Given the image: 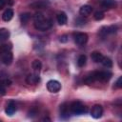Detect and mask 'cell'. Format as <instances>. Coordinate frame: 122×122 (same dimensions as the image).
Masks as SVG:
<instances>
[{
    "mask_svg": "<svg viewBox=\"0 0 122 122\" xmlns=\"http://www.w3.org/2000/svg\"><path fill=\"white\" fill-rule=\"evenodd\" d=\"M33 25L36 30L44 31L51 27V21L42 12H36L33 15Z\"/></svg>",
    "mask_w": 122,
    "mask_h": 122,
    "instance_id": "obj_1",
    "label": "cell"
},
{
    "mask_svg": "<svg viewBox=\"0 0 122 122\" xmlns=\"http://www.w3.org/2000/svg\"><path fill=\"white\" fill-rule=\"evenodd\" d=\"M70 111L74 114H82L87 112V107L80 101H74L70 105Z\"/></svg>",
    "mask_w": 122,
    "mask_h": 122,
    "instance_id": "obj_2",
    "label": "cell"
},
{
    "mask_svg": "<svg viewBox=\"0 0 122 122\" xmlns=\"http://www.w3.org/2000/svg\"><path fill=\"white\" fill-rule=\"evenodd\" d=\"M93 77L96 80L99 81H108L111 79V77L112 76V73L107 71H92Z\"/></svg>",
    "mask_w": 122,
    "mask_h": 122,
    "instance_id": "obj_3",
    "label": "cell"
},
{
    "mask_svg": "<svg viewBox=\"0 0 122 122\" xmlns=\"http://www.w3.org/2000/svg\"><path fill=\"white\" fill-rule=\"evenodd\" d=\"M73 39L77 45H85L88 41V34L85 32H74Z\"/></svg>",
    "mask_w": 122,
    "mask_h": 122,
    "instance_id": "obj_4",
    "label": "cell"
},
{
    "mask_svg": "<svg viewBox=\"0 0 122 122\" xmlns=\"http://www.w3.org/2000/svg\"><path fill=\"white\" fill-rule=\"evenodd\" d=\"M47 89L50 92H58L61 90V84L57 80H50L47 83Z\"/></svg>",
    "mask_w": 122,
    "mask_h": 122,
    "instance_id": "obj_5",
    "label": "cell"
},
{
    "mask_svg": "<svg viewBox=\"0 0 122 122\" xmlns=\"http://www.w3.org/2000/svg\"><path fill=\"white\" fill-rule=\"evenodd\" d=\"M91 114H92V116L93 118H95V119L100 118V117L102 116V114H103V108H102V106L99 105V104L94 105V106L92 107V109Z\"/></svg>",
    "mask_w": 122,
    "mask_h": 122,
    "instance_id": "obj_6",
    "label": "cell"
},
{
    "mask_svg": "<svg viewBox=\"0 0 122 122\" xmlns=\"http://www.w3.org/2000/svg\"><path fill=\"white\" fill-rule=\"evenodd\" d=\"M0 56H1L2 62H3L5 65L9 66V65H10V64L12 63V60H13V54H12L11 51H7V52H4V53L1 54Z\"/></svg>",
    "mask_w": 122,
    "mask_h": 122,
    "instance_id": "obj_7",
    "label": "cell"
},
{
    "mask_svg": "<svg viewBox=\"0 0 122 122\" xmlns=\"http://www.w3.org/2000/svg\"><path fill=\"white\" fill-rule=\"evenodd\" d=\"M40 81V77L38 73H30L26 77V82L30 85H35Z\"/></svg>",
    "mask_w": 122,
    "mask_h": 122,
    "instance_id": "obj_8",
    "label": "cell"
},
{
    "mask_svg": "<svg viewBox=\"0 0 122 122\" xmlns=\"http://www.w3.org/2000/svg\"><path fill=\"white\" fill-rule=\"evenodd\" d=\"M11 85V80L5 72H0V86L9 87Z\"/></svg>",
    "mask_w": 122,
    "mask_h": 122,
    "instance_id": "obj_9",
    "label": "cell"
},
{
    "mask_svg": "<svg viewBox=\"0 0 122 122\" xmlns=\"http://www.w3.org/2000/svg\"><path fill=\"white\" fill-rule=\"evenodd\" d=\"M100 5L103 9L108 10V9L114 8L116 6V1L115 0H101Z\"/></svg>",
    "mask_w": 122,
    "mask_h": 122,
    "instance_id": "obj_10",
    "label": "cell"
},
{
    "mask_svg": "<svg viewBox=\"0 0 122 122\" xmlns=\"http://www.w3.org/2000/svg\"><path fill=\"white\" fill-rule=\"evenodd\" d=\"M92 7L90 5H83L80 9H79V13L83 16H88L92 13Z\"/></svg>",
    "mask_w": 122,
    "mask_h": 122,
    "instance_id": "obj_11",
    "label": "cell"
},
{
    "mask_svg": "<svg viewBox=\"0 0 122 122\" xmlns=\"http://www.w3.org/2000/svg\"><path fill=\"white\" fill-rule=\"evenodd\" d=\"M56 20H57V23L59 25H65L68 21V17H67V14L64 12V11H60L57 13L56 15Z\"/></svg>",
    "mask_w": 122,
    "mask_h": 122,
    "instance_id": "obj_12",
    "label": "cell"
},
{
    "mask_svg": "<svg viewBox=\"0 0 122 122\" xmlns=\"http://www.w3.org/2000/svg\"><path fill=\"white\" fill-rule=\"evenodd\" d=\"M16 111V105L13 101H10L9 104L7 105L6 109H5V112L8 115H12Z\"/></svg>",
    "mask_w": 122,
    "mask_h": 122,
    "instance_id": "obj_13",
    "label": "cell"
},
{
    "mask_svg": "<svg viewBox=\"0 0 122 122\" xmlns=\"http://www.w3.org/2000/svg\"><path fill=\"white\" fill-rule=\"evenodd\" d=\"M12 17H13V10H12L11 9H7V10L4 11V13L2 14V19H3L4 21H6V22L11 20Z\"/></svg>",
    "mask_w": 122,
    "mask_h": 122,
    "instance_id": "obj_14",
    "label": "cell"
},
{
    "mask_svg": "<svg viewBox=\"0 0 122 122\" xmlns=\"http://www.w3.org/2000/svg\"><path fill=\"white\" fill-rule=\"evenodd\" d=\"M103 57H104L103 54H102L101 52H99V51H92V54H91L92 60L93 62H95V63H100V62L102 61Z\"/></svg>",
    "mask_w": 122,
    "mask_h": 122,
    "instance_id": "obj_15",
    "label": "cell"
},
{
    "mask_svg": "<svg viewBox=\"0 0 122 122\" xmlns=\"http://www.w3.org/2000/svg\"><path fill=\"white\" fill-rule=\"evenodd\" d=\"M69 105L67 103H63L61 106H60V114L62 117L64 118H67L69 117Z\"/></svg>",
    "mask_w": 122,
    "mask_h": 122,
    "instance_id": "obj_16",
    "label": "cell"
},
{
    "mask_svg": "<svg viewBox=\"0 0 122 122\" xmlns=\"http://www.w3.org/2000/svg\"><path fill=\"white\" fill-rule=\"evenodd\" d=\"M10 37V31L7 29H0V43L7 41Z\"/></svg>",
    "mask_w": 122,
    "mask_h": 122,
    "instance_id": "obj_17",
    "label": "cell"
},
{
    "mask_svg": "<svg viewBox=\"0 0 122 122\" xmlns=\"http://www.w3.org/2000/svg\"><path fill=\"white\" fill-rule=\"evenodd\" d=\"M31 67H32V69H33L34 72L39 74V71H41V69H42V63H41V61H40V60L35 59V60H33V61H32V63H31Z\"/></svg>",
    "mask_w": 122,
    "mask_h": 122,
    "instance_id": "obj_18",
    "label": "cell"
},
{
    "mask_svg": "<svg viewBox=\"0 0 122 122\" xmlns=\"http://www.w3.org/2000/svg\"><path fill=\"white\" fill-rule=\"evenodd\" d=\"M104 67H106V68H112V59L111 58H109V57H103V59H102V61L100 62Z\"/></svg>",
    "mask_w": 122,
    "mask_h": 122,
    "instance_id": "obj_19",
    "label": "cell"
},
{
    "mask_svg": "<svg viewBox=\"0 0 122 122\" xmlns=\"http://www.w3.org/2000/svg\"><path fill=\"white\" fill-rule=\"evenodd\" d=\"M11 51V45L10 44H2L0 45V55L3 54L4 52Z\"/></svg>",
    "mask_w": 122,
    "mask_h": 122,
    "instance_id": "obj_20",
    "label": "cell"
},
{
    "mask_svg": "<svg viewBox=\"0 0 122 122\" xmlns=\"http://www.w3.org/2000/svg\"><path fill=\"white\" fill-rule=\"evenodd\" d=\"M86 61H87L86 55H84V54L79 55V57L77 59V65H78V67H84L86 65Z\"/></svg>",
    "mask_w": 122,
    "mask_h": 122,
    "instance_id": "obj_21",
    "label": "cell"
},
{
    "mask_svg": "<svg viewBox=\"0 0 122 122\" xmlns=\"http://www.w3.org/2000/svg\"><path fill=\"white\" fill-rule=\"evenodd\" d=\"M94 81H95V79H94V77H93L92 72L90 73V74H88V75L85 77V79H84V82H85L87 85H91V84L93 83Z\"/></svg>",
    "mask_w": 122,
    "mask_h": 122,
    "instance_id": "obj_22",
    "label": "cell"
},
{
    "mask_svg": "<svg viewBox=\"0 0 122 122\" xmlns=\"http://www.w3.org/2000/svg\"><path fill=\"white\" fill-rule=\"evenodd\" d=\"M46 6V3L43 2V1H39V2H35V3H32L30 5V7L32 9H42V8H45Z\"/></svg>",
    "mask_w": 122,
    "mask_h": 122,
    "instance_id": "obj_23",
    "label": "cell"
},
{
    "mask_svg": "<svg viewBox=\"0 0 122 122\" xmlns=\"http://www.w3.org/2000/svg\"><path fill=\"white\" fill-rule=\"evenodd\" d=\"M93 17H94V19H95V20L100 21V20H102V19L104 18V12H103V11H101V10H97V11H95V12H94Z\"/></svg>",
    "mask_w": 122,
    "mask_h": 122,
    "instance_id": "obj_24",
    "label": "cell"
},
{
    "mask_svg": "<svg viewBox=\"0 0 122 122\" xmlns=\"http://www.w3.org/2000/svg\"><path fill=\"white\" fill-rule=\"evenodd\" d=\"M30 18V13H23V14H21V16H20V19H21V22L23 23V24H26L28 21H29V19Z\"/></svg>",
    "mask_w": 122,
    "mask_h": 122,
    "instance_id": "obj_25",
    "label": "cell"
},
{
    "mask_svg": "<svg viewBox=\"0 0 122 122\" xmlns=\"http://www.w3.org/2000/svg\"><path fill=\"white\" fill-rule=\"evenodd\" d=\"M105 33H114V32H116V30H117V27L116 26H110V27H108V28H105Z\"/></svg>",
    "mask_w": 122,
    "mask_h": 122,
    "instance_id": "obj_26",
    "label": "cell"
},
{
    "mask_svg": "<svg viewBox=\"0 0 122 122\" xmlns=\"http://www.w3.org/2000/svg\"><path fill=\"white\" fill-rule=\"evenodd\" d=\"M12 0H0V10H2L6 5H12Z\"/></svg>",
    "mask_w": 122,
    "mask_h": 122,
    "instance_id": "obj_27",
    "label": "cell"
},
{
    "mask_svg": "<svg viewBox=\"0 0 122 122\" xmlns=\"http://www.w3.org/2000/svg\"><path fill=\"white\" fill-rule=\"evenodd\" d=\"M114 86H115V88H117V89H120V88L122 87V77H121V76L118 77V79L116 80Z\"/></svg>",
    "mask_w": 122,
    "mask_h": 122,
    "instance_id": "obj_28",
    "label": "cell"
},
{
    "mask_svg": "<svg viewBox=\"0 0 122 122\" xmlns=\"http://www.w3.org/2000/svg\"><path fill=\"white\" fill-rule=\"evenodd\" d=\"M60 41L62 42V43H65V42H67L68 41V35H62L61 37H60Z\"/></svg>",
    "mask_w": 122,
    "mask_h": 122,
    "instance_id": "obj_29",
    "label": "cell"
}]
</instances>
